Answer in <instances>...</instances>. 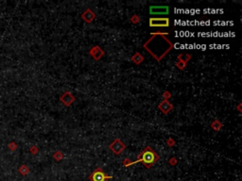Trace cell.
Here are the masks:
<instances>
[{
  "label": "cell",
  "instance_id": "cell-16",
  "mask_svg": "<svg viewBox=\"0 0 242 181\" xmlns=\"http://www.w3.org/2000/svg\"><path fill=\"white\" fill-rule=\"evenodd\" d=\"M167 144H168V146H174L176 143H175V140H174L173 139L169 138V139L167 140Z\"/></svg>",
  "mask_w": 242,
  "mask_h": 181
},
{
  "label": "cell",
  "instance_id": "cell-7",
  "mask_svg": "<svg viewBox=\"0 0 242 181\" xmlns=\"http://www.w3.org/2000/svg\"><path fill=\"white\" fill-rule=\"evenodd\" d=\"M89 53H90V56H92L96 60L100 59V58H101L104 56V51H103L101 48H100L99 46H97V45L93 46V47L90 49Z\"/></svg>",
  "mask_w": 242,
  "mask_h": 181
},
{
  "label": "cell",
  "instance_id": "cell-3",
  "mask_svg": "<svg viewBox=\"0 0 242 181\" xmlns=\"http://www.w3.org/2000/svg\"><path fill=\"white\" fill-rule=\"evenodd\" d=\"M170 25V20L168 17H151L150 18V27L151 28H168Z\"/></svg>",
  "mask_w": 242,
  "mask_h": 181
},
{
  "label": "cell",
  "instance_id": "cell-18",
  "mask_svg": "<svg viewBox=\"0 0 242 181\" xmlns=\"http://www.w3.org/2000/svg\"><path fill=\"white\" fill-rule=\"evenodd\" d=\"M169 163L171 165H175L177 163V160H176V157H171L170 160H169Z\"/></svg>",
  "mask_w": 242,
  "mask_h": 181
},
{
  "label": "cell",
  "instance_id": "cell-5",
  "mask_svg": "<svg viewBox=\"0 0 242 181\" xmlns=\"http://www.w3.org/2000/svg\"><path fill=\"white\" fill-rule=\"evenodd\" d=\"M109 147H110L111 151H112L114 155H116V156L120 155L121 153H122V152L126 149L125 144H124L121 140H119V139H115L114 142H112V144H110Z\"/></svg>",
  "mask_w": 242,
  "mask_h": 181
},
{
  "label": "cell",
  "instance_id": "cell-8",
  "mask_svg": "<svg viewBox=\"0 0 242 181\" xmlns=\"http://www.w3.org/2000/svg\"><path fill=\"white\" fill-rule=\"evenodd\" d=\"M158 109L162 111L164 114H168L170 110H173V105L168 101V100L164 99L162 102H161L158 106Z\"/></svg>",
  "mask_w": 242,
  "mask_h": 181
},
{
  "label": "cell",
  "instance_id": "cell-15",
  "mask_svg": "<svg viewBox=\"0 0 242 181\" xmlns=\"http://www.w3.org/2000/svg\"><path fill=\"white\" fill-rule=\"evenodd\" d=\"M53 157H54V158H55L56 160H60V159L64 158V154H63L62 152H60V151H57V152L53 155Z\"/></svg>",
  "mask_w": 242,
  "mask_h": 181
},
{
  "label": "cell",
  "instance_id": "cell-1",
  "mask_svg": "<svg viewBox=\"0 0 242 181\" xmlns=\"http://www.w3.org/2000/svg\"><path fill=\"white\" fill-rule=\"evenodd\" d=\"M168 35V32L151 33L149 40L143 45V48L146 49L157 62H161L174 47V45L167 38Z\"/></svg>",
  "mask_w": 242,
  "mask_h": 181
},
{
  "label": "cell",
  "instance_id": "cell-6",
  "mask_svg": "<svg viewBox=\"0 0 242 181\" xmlns=\"http://www.w3.org/2000/svg\"><path fill=\"white\" fill-rule=\"evenodd\" d=\"M150 13L151 15H167L169 13L168 6H150Z\"/></svg>",
  "mask_w": 242,
  "mask_h": 181
},
{
  "label": "cell",
  "instance_id": "cell-11",
  "mask_svg": "<svg viewBox=\"0 0 242 181\" xmlns=\"http://www.w3.org/2000/svg\"><path fill=\"white\" fill-rule=\"evenodd\" d=\"M131 60H132L133 63H135L136 65H139V64H141V63L144 62V57L141 55L139 52H136V53L131 58Z\"/></svg>",
  "mask_w": 242,
  "mask_h": 181
},
{
  "label": "cell",
  "instance_id": "cell-12",
  "mask_svg": "<svg viewBox=\"0 0 242 181\" xmlns=\"http://www.w3.org/2000/svg\"><path fill=\"white\" fill-rule=\"evenodd\" d=\"M222 123L221 122H219V120H217V119H216V120H214L213 122H212V124L210 125V127H211V128L212 129H214L215 131H218V130H220L221 129V127H222Z\"/></svg>",
  "mask_w": 242,
  "mask_h": 181
},
{
  "label": "cell",
  "instance_id": "cell-13",
  "mask_svg": "<svg viewBox=\"0 0 242 181\" xmlns=\"http://www.w3.org/2000/svg\"><path fill=\"white\" fill-rule=\"evenodd\" d=\"M186 62H184L183 59L182 58H180L179 57H178V62H177V63H176V66L180 69V70H185L186 69Z\"/></svg>",
  "mask_w": 242,
  "mask_h": 181
},
{
  "label": "cell",
  "instance_id": "cell-14",
  "mask_svg": "<svg viewBox=\"0 0 242 181\" xmlns=\"http://www.w3.org/2000/svg\"><path fill=\"white\" fill-rule=\"evenodd\" d=\"M130 21L132 23V24H138L140 22V17L138 15H132L131 18H130Z\"/></svg>",
  "mask_w": 242,
  "mask_h": 181
},
{
  "label": "cell",
  "instance_id": "cell-17",
  "mask_svg": "<svg viewBox=\"0 0 242 181\" xmlns=\"http://www.w3.org/2000/svg\"><path fill=\"white\" fill-rule=\"evenodd\" d=\"M163 96H164V98H165L166 100H168V99L170 98V96H171V93H170L168 91H166V92L163 93Z\"/></svg>",
  "mask_w": 242,
  "mask_h": 181
},
{
  "label": "cell",
  "instance_id": "cell-10",
  "mask_svg": "<svg viewBox=\"0 0 242 181\" xmlns=\"http://www.w3.org/2000/svg\"><path fill=\"white\" fill-rule=\"evenodd\" d=\"M82 18L84 20V21L87 23V24H90L91 22H93L94 20L96 19V13L90 10V9H87L83 14H82Z\"/></svg>",
  "mask_w": 242,
  "mask_h": 181
},
{
  "label": "cell",
  "instance_id": "cell-2",
  "mask_svg": "<svg viewBox=\"0 0 242 181\" xmlns=\"http://www.w3.org/2000/svg\"><path fill=\"white\" fill-rule=\"evenodd\" d=\"M159 159H160V157L155 152V150L150 146H147L146 148H144L142 150V152L139 154V156H138V157L135 162H132V165L136 163V162H140L144 165V167L146 169H150L158 162Z\"/></svg>",
  "mask_w": 242,
  "mask_h": 181
},
{
  "label": "cell",
  "instance_id": "cell-4",
  "mask_svg": "<svg viewBox=\"0 0 242 181\" xmlns=\"http://www.w3.org/2000/svg\"><path fill=\"white\" fill-rule=\"evenodd\" d=\"M112 178H113V176L107 175L105 174V172L102 170V168H96L89 175L90 181H108L109 179H112Z\"/></svg>",
  "mask_w": 242,
  "mask_h": 181
},
{
  "label": "cell",
  "instance_id": "cell-9",
  "mask_svg": "<svg viewBox=\"0 0 242 181\" xmlns=\"http://www.w3.org/2000/svg\"><path fill=\"white\" fill-rule=\"evenodd\" d=\"M60 101H62L66 107H69V106L75 101V96H74L71 93L65 92L62 96H60Z\"/></svg>",
  "mask_w": 242,
  "mask_h": 181
}]
</instances>
